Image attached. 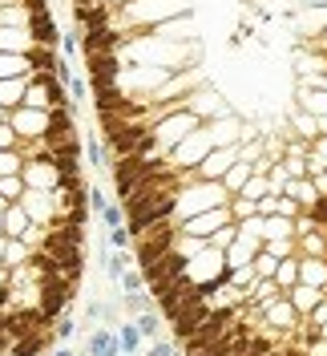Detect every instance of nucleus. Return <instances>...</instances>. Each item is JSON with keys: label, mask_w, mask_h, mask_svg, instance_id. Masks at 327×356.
<instances>
[{"label": "nucleus", "mask_w": 327, "mask_h": 356, "mask_svg": "<svg viewBox=\"0 0 327 356\" xmlns=\"http://www.w3.org/2000/svg\"><path fill=\"white\" fill-rule=\"evenodd\" d=\"M186 13H194L190 0H130V4L113 8V29H126L130 37H142L153 24L186 17Z\"/></svg>", "instance_id": "nucleus-1"}, {"label": "nucleus", "mask_w": 327, "mask_h": 356, "mask_svg": "<svg viewBox=\"0 0 327 356\" xmlns=\"http://www.w3.org/2000/svg\"><path fill=\"white\" fill-rule=\"evenodd\" d=\"M101 142H106V150L113 158H126L137 146L150 142V126L133 122V118H113V122H101Z\"/></svg>", "instance_id": "nucleus-2"}, {"label": "nucleus", "mask_w": 327, "mask_h": 356, "mask_svg": "<svg viewBox=\"0 0 327 356\" xmlns=\"http://www.w3.org/2000/svg\"><path fill=\"white\" fill-rule=\"evenodd\" d=\"M178 239V222L174 219H162V222H150V227H142L137 235H130L133 251H137V267L153 264L158 255H166Z\"/></svg>", "instance_id": "nucleus-3"}, {"label": "nucleus", "mask_w": 327, "mask_h": 356, "mask_svg": "<svg viewBox=\"0 0 327 356\" xmlns=\"http://www.w3.org/2000/svg\"><path fill=\"white\" fill-rule=\"evenodd\" d=\"M73 296H77V288H73V284H65L61 275L41 280V284H37V312H41L44 320L53 324L57 316H65V308L73 304Z\"/></svg>", "instance_id": "nucleus-4"}, {"label": "nucleus", "mask_w": 327, "mask_h": 356, "mask_svg": "<svg viewBox=\"0 0 327 356\" xmlns=\"http://www.w3.org/2000/svg\"><path fill=\"white\" fill-rule=\"evenodd\" d=\"M8 130L17 134V142H41L44 130H49V113L17 106V110H8Z\"/></svg>", "instance_id": "nucleus-5"}, {"label": "nucleus", "mask_w": 327, "mask_h": 356, "mask_svg": "<svg viewBox=\"0 0 327 356\" xmlns=\"http://www.w3.org/2000/svg\"><path fill=\"white\" fill-rule=\"evenodd\" d=\"M186 113H194L198 122H215V118H222L226 110V102H222V93H218L215 86H198L194 93H186V106H182Z\"/></svg>", "instance_id": "nucleus-6"}, {"label": "nucleus", "mask_w": 327, "mask_h": 356, "mask_svg": "<svg viewBox=\"0 0 327 356\" xmlns=\"http://www.w3.org/2000/svg\"><path fill=\"white\" fill-rule=\"evenodd\" d=\"M178 275H186V255L182 251H166V255H158L153 264L142 267V280L150 284V288H158V284H166V280H178Z\"/></svg>", "instance_id": "nucleus-7"}, {"label": "nucleus", "mask_w": 327, "mask_h": 356, "mask_svg": "<svg viewBox=\"0 0 327 356\" xmlns=\"http://www.w3.org/2000/svg\"><path fill=\"white\" fill-rule=\"evenodd\" d=\"M21 182H24V191H53V186H57V166H53V158L49 154L24 158Z\"/></svg>", "instance_id": "nucleus-8"}, {"label": "nucleus", "mask_w": 327, "mask_h": 356, "mask_svg": "<svg viewBox=\"0 0 327 356\" xmlns=\"http://www.w3.org/2000/svg\"><path fill=\"white\" fill-rule=\"evenodd\" d=\"M150 37H162V41H174V44H194V41H198L194 13H186V17H174V21L153 24V29H150Z\"/></svg>", "instance_id": "nucleus-9"}, {"label": "nucleus", "mask_w": 327, "mask_h": 356, "mask_svg": "<svg viewBox=\"0 0 327 356\" xmlns=\"http://www.w3.org/2000/svg\"><path fill=\"white\" fill-rule=\"evenodd\" d=\"M295 110L311 113V118H327V86H307V81H299V89H295Z\"/></svg>", "instance_id": "nucleus-10"}, {"label": "nucleus", "mask_w": 327, "mask_h": 356, "mask_svg": "<svg viewBox=\"0 0 327 356\" xmlns=\"http://www.w3.org/2000/svg\"><path fill=\"white\" fill-rule=\"evenodd\" d=\"M33 227V219L24 215L21 202H12V207H4V222H0V235L4 239H24V231Z\"/></svg>", "instance_id": "nucleus-11"}, {"label": "nucleus", "mask_w": 327, "mask_h": 356, "mask_svg": "<svg viewBox=\"0 0 327 356\" xmlns=\"http://www.w3.org/2000/svg\"><path fill=\"white\" fill-rule=\"evenodd\" d=\"M28 49H33V37H28V29H8V24H0V53H17V57H28Z\"/></svg>", "instance_id": "nucleus-12"}, {"label": "nucleus", "mask_w": 327, "mask_h": 356, "mask_svg": "<svg viewBox=\"0 0 327 356\" xmlns=\"http://www.w3.org/2000/svg\"><path fill=\"white\" fill-rule=\"evenodd\" d=\"M319 300H324V291L307 288V284H295V288L287 291V304L295 308V316H299V320H303V316H307V312H311V308H315Z\"/></svg>", "instance_id": "nucleus-13"}, {"label": "nucleus", "mask_w": 327, "mask_h": 356, "mask_svg": "<svg viewBox=\"0 0 327 356\" xmlns=\"http://www.w3.org/2000/svg\"><path fill=\"white\" fill-rule=\"evenodd\" d=\"M283 199H291L299 211H307V207L315 202V186H311V178H287Z\"/></svg>", "instance_id": "nucleus-14"}, {"label": "nucleus", "mask_w": 327, "mask_h": 356, "mask_svg": "<svg viewBox=\"0 0 327 356\" xmlns=\"http://www.w3.org/2000/svg\"><path fill=\"white\" fill-rule=\"evenodd\" d=\"M24 86H28V77H4L0 81V110H17L24 102Z\"/></svg>", "instance_id": "nucleus-15"}, {"label": "nucleus", "mask_w": 327, "mask_h": 356, "mask_svg": "<svg viewBox=\"0 0 327 356\" xmlns=\"http://www.w3.org/2000/svg\"><path fill=\"white\" fill-rule=\"evenodd\" d=\"M85 353L89 356H121V348H117V340H113V332H93L89 336V344H85Z\"/></svg>", "instance_id": "nucleus-16"}, {"label": "nucleus", "mask_w": 327, "mask_h": 356, "mask_svg": "<svg viewBox=\"0 0 327 356\" xmlns=\"http://www.w3.org/2000/svg\"><path fill=\"white\" fill-rule=\"evenodd\" d=\"M33 65H28V57H17V53H0V81L4 77H28Z\"/></svg>", "instance_id": "nucleus-17"}, {"label": "nucleus", "mask_w": 327, "mask_h": 356, "mask_svg": "<svg viewBox=\"0 0 327 356\" xmlns=\"http://www.w3.org/2000/svg\"><path fill=\"white\" fill-rule=\"evenodd\" d=\"M327 33V8H303V41Z\"/></svg>", "instance_id": "nucleus-18"}, {"label": "nucleus", "mask_w": 327, "mask_h": 356, "mask_svg": "<svg viewBox=\"0 0 327 356\" xmlns=\"http://www.w3.org/2000/svg\"><path fill=\"white\" fill-rule=\"evenodd\" d=\"M291 130H295V138H303L307 146L319 138V130H315V118H311V113H303V110H291Z\"/></svg>", "instance_id": "nucleus-19"}, {"label": "nucleus", "mask_w": 327, "mask_h": 356, "mask_svg": "<svg viewBox=\"0 0 327 356\" xmlns=\"http://www.w3.org/2000/svg\"><path fill=\"white\" fill-rule=\"evenodd\" d=\"M113 340H117V348H121V356H133V353H142V336H137V328L133 324H121L117 332H113Z\"/></svg>", "instance_id": "nucleus-20"}, {"label": "nucleus", "mask_w": 327, "mask_h": 356, "mask_svg": "<svg viewBox=\"0 0 327 356\" xmlns=\"http://www.w3.org/2000/svg\"><path fill=\"white\" fill-rule=\"evenodd\" d=\"M21 195H24V182H21V175H12V178H0V202H4V207H12V202H21Z\"/></svg>", "instance_id": "nucleus-21"}, {"label": "nucleus", "mask_w": 327, "mask_h": 356, "mask_svg": "<svg viewBox=\"0 0 327 356\" xmlns=\"http://www.w3.org/2000/svg\"><path fill=\"white\" fill-rule=\"evenodd\" d=\"M133 328H137V336H142V340H158V332H162V320H158L153 312H142V316L133 320Z\"/></svg>", "instance_id": "nucleus-22"}, {"label": "nucleus", "mask_w": 327, "mask_h": 356, "mask_svg": "<svg viewBox=\"0 0 327 356\" xmlns=\"http://www.w3.org/2000/svg\"><path fill=\"white\" fill-rule=\"evenodd\" d=\"M21 166H24V158L17 154V150H0V178L21 175Z\"/></svg>", "instance_id": "nucleus-23"}, {"label": "nucleus", "mask_w": 327, "mask_h": 356, "mask_svg": "<svg viewBox=\"0 0 327 356\" xmlns=\"http://www.w3.org/2000/svg\"><path fill=\"white\" fill-rule=\"evenodd\" d=\"M106 271H109V280H121V271H130V255H126V251H113Z\"/></svg>", "instance_id": "nucleus-24"}, {"label": "nucleus", "mask_w": 327, "mask_h": 356, "mask_svg": "<svg viewBox=\"0 0 327 356\" xmlns=\"http://www.w3.org/2000/svg\"><path fill=\"white\" fill-rule=\"evenodd\" d=\"M53 324H57V328H53V340H69V336L77 332V320H69V316H57Z\"/></svg>", "instance_id": "nucleus-25"}, {"label": "nucleus", "mask_w": 327, "mask_h": 356, "mask_svg": "<svg viewBox=\"0 0 327 356\" xmlns=\"http://www.w3.org/2000/svg\"><path fill=\"white\" fill-rule=\"evenodd\" d=\"M126 308L137 312V316H142V312H150V296H142V291H126Z\"/></svg>", "instance_id": "nucleus-26"}, {"label": "nucleus", "mask_w": 327, "mask_h": 356, "mask_svg": "<svg viewBox=\"0 0 327 356\" xmlns=\"http://www.w3.org/2000/svg\"><path fill=\"white\" fill-rule=\"evenodd\" d=\"M109 247H113V251H126V247H130V231H126V227H109Z\"/></svg>", "instance_id": "nucleus-27"}, {"label": "nucleus", "mask_w": 327, "mask_h": 356, "mask_svg": "<svg viewBox=\"0 0 327 356\" xmlns=\"http://www.w3.org/2000/svg\"><path fill=\"white\" fill-rule=\"evenodd\" d=\"M85 150H89V162H93V166L101 170V166H106V146H101L97 138H89V142H85Z\"/></svg>", "instance_id": "nucleus-28"}, {"label": "nucleus", "mask_w": 327, "mask_h": 356, "mask_svg": "<svg viewBox=\"0 0 327 356\" xmlns=\"http://www.w3.org/2000/svg\"><path fill=\"white\" fill-rule=\"evenodd\" d=\"M85 195H89V207H93L97 215L109 207V199H106V191H101V186H85Z\"/></svg>", "instance_id": "nucleus-29"}, {"label": "nucleus", "mask_w": 327, "mask_h": 356, "mask_svg": "<svg viewBox=\"0 0 327 356\" xmlns=\"http://www.w3.org/2000/svg\"><path fill=\"white\" fill-rule=\"evenodd\" d=\"M101 219H106L109 227H126V211H121V207H113V202H109L106 211H101Z\"/></svg>", "instance_id": "nucleus-30"}, {"label": "nucleus", "mask_w": 327, "mask_h": 356, "mask_svg": "<svg viewBox=\"0 0 327 356\" xmlns=\"http://www.w3.org/2000/svg\"><path fill=\"white\" fill-rule=\"evenodd\" d=\"M142 284H146L142 271H121V288L126 291H142Z\"/></svg>", "instance_id": "nucleus-31"}, {"label": "nucleus", "mask_w": 327, "mask_h": 356, "mask_svg": "<svg viewBox=\"0 0 327 356\" xmlns=\"http://www.w3.org/2000/svg\"><path fill=\"white\" fill-rule=\"evenodd\" d=\"M0 150H17V134L8 130V122H0Z\"/></svg>", "instance_id": "nucleus-32"}, {"label": "nucleus", "mask_w": 327, "mask_h": 356, "mask_svg": "<svg viewBox=\"0 0 327 356\" xmlns=\"http://www.w3.org/2000/svg\"><path fill=\"white\" fill-rule=\"evenodd\" d=\"M150 356H174L170 340H150Z\"/></svg>", "instance_id": "nucleus-33"}, {"label": "nucleus", "mask_w": 327, "mask_h": 356, "mask_svg": "<svg viewBox=\"0 0 327 356\" xmlns=\"http://www.w3.org/2000/svg\"><path fill=\"white\" fill-rule=\"evenodd\" d=\"M311 154H315V158L327 166V138H315V142H311Z\"/></svg>", "instance_id": "nucleus-34"}, {"label": "nucleus", "mask_w": 327, "mask_h": 356, "mask_svg": "<svg viewBox=\"0 0 327 356\" xmlns=\"http://www.w3.org/2000/svg\"><path fill=\"white\" fill-rule=\"evenodd\" d=\"M303 44H311V49H319V53L327 57V33H324V37H311V41H303Z\"/></svg>", "instance_id": "nucleus-35"}, {"label": "nucleus", "mask_w": 327, "mask_h": 356, "mask_svg": "<svg viewBox=\"0 0 327 356\" xmlns=\"http://www.w3.org/2000/svg\"><path fill=\"white\" fill-rule=\"evenodd\" d=\"M303 8H327V0H299Z\"/></svg>", "instance_id": "nucleus-36"}, {"label": "nucleus", "mask_w": 327, "mask_h": 356, "mask_svg": "<svg viewBox=\"0 0 327 356\" xmlns=\"http://www.w3.org/2000/svg\"><path fill=\"white\" fill-rule=\"evenodd\" d=\"M106 8H121V4H130V0H101Z\"/></svg>", "instance_id": "nucleus-37"}, {"label": "nucleus", "mask_w": 327, "mask_h": 356, "mask_svg": "<svg viewBox=\"0 0 327 356\" xmlns=\"http://www.w3.org/2000/svg\"><path fill=\"white\" fill-rule=\"evenodd\" d=\"M319 340H324V344H327V324H319Z\"/></svg>", "instance_id": "nucleus-38"}, {"label": "nucleus", "mask_w": 327, "mask_h": 356, "mask_svg": "<svg viewBox=\"0 0 327 356\" xmlns=\"http://www.w3.org/2000/svg\"><path fill=\"white\" fill-rule=\"evenodd\" d=\"M53 356H73V353H69V348H57V353H53Z\"/></svg>", "instance_id": "nucleus-39"}, {"label": "nucleus", "mask_w": 327, "mask_h": 356, "mask_svg": "<svg viewBox=\"0 0 327 356\" xmlns=\"http://www.w3.org/2000/svg\"><path fill=\"white\" fill-rule=\"evenodd\" d=\"M73 4H85V0H73Z\"/></svg>", "instance_id": "nucleus-40"}, {"label": "nucleus", "mask_w": 327, "mask_h": 356, "mask_svg": "<svg viewBox=\"0 0 327 356\" xmlns=\"http://www.w3.org/2000/svg\"><path fill=\"white\" fill-rule=\"evenodd\" d=\"M324 264H327V255H324Z\"/></svg>", "instance_id": "nucleus-41"}]
</instances>
